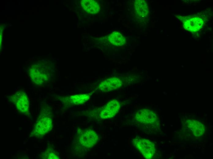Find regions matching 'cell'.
Listing matches in <instances>:
<instances>
[{
  "label": "cell",
  "instance_id": "obj_13",
  "mask_svg": "<svg viewBox=\"0 0 213 159\" xmlns=\"http://www.w3.org/2000/svg\"><path fill=\"white\" fill-rule=\"evenodd\" d=\"M90 95L88 94H83L75 95L68 98L69 102L71 104L75 105H79L84 104L89 100Z\"/></svg>",
  "mask_w": 213,
  "mask_h": 159
},
{
  "label": "cell",
  "instance_id": "obj_12",
  "mask_svg": "<svg viewBox=\"0 0 213 159\" xmlns=\"http://www.w3.org/2000/svg\"><path fill=\"white\" fill-rule=\"evenodd\" d=\"M108 41L112 44L116 46H123L126 43L125 36L118 31H114L109 35Z\"/></svg>",
  "mask_w": 213,
  "mask_h": 159
},
{
  "label": "cell",
  "instance_id": "obj_8",
  "mask_svg": "<svg viewBox=\"0 0 213 159\" xmlns=\"http://www.w3.org/2000/svg\"><path fill=\"white\" fill-rule=\"evenodd\" d=\"M122 84V81L119 78L111 77L101 82L99 86V88L103 92H108L120 88Z\"/></svg>",
  "mask_w": 213,
  "mask_h": 159
},
{
  "label": "cell",
  "instance_id": "obj_6",
  "mask_svg": "<svg viewBox=\"0 0 213 159\" xmlns=\"http://www.w3.org/2000/svg\"><path fill=\"white\" fill-rule=\"evenodd\" d=\"M135 117L139 122L148 124H154L157 119V116L154 112L146 109L139 110L136 113Z\"/></svg>",
  "mask_w": 213,
  "mask_h": 159
},
{
  "label": "cell",
  "instance_id": "obj_14",
  "mask_svg": "<svg viewBox=\"0 0 213 159\" xmlns=\"http://www.w3.org/2000/svg\"><path fill=\"white\" fill-rule=\"evenodd\" d=\"M49 159H58V157L53 153H51L49 155Z\"/></svg>",
  "mask_w": 213,
  "mask_h": 159
},
{
  "label": "cell",
  "instance_id": "obj_10",
  "mask_svg": "<svg viewBox=\"0 0 213 159\" xmlns=\"http://www.w3.org/2000/svg\"><path fill=\"white\" fill-rule=\"evenodd\" d=\"M187 126L196 137L203 135L206 131L204 125L200 122L196 120L190 119L187 121Z\"/></svg>",
  "mask_w": 213,
  "mask_h": 159
},
{
  "label": "cell",
  "instance_id": "obj_3",
  "mask_svg": "<svg viewBox=\"0 0 213 159\" xmlns=\"http://www.w3.org/2000/svg\"><path fill=\"white\" fill-rule=\"evenodd\" d=\"M98 137L97 133L92 130L88 129L83 131L79 136L78 141L86 148H91L97 142Z\"/></svg>",
  "mask_w": 213,
  "mask_h": 159
},
{
  "label": "cell",
  "instance_id": "obj_5",
  "mask_svg": "<svg viewBox=\"0 0 213 159\" xmlns=\"http://www.w3.org/2000/svg\"><path fill=\"white\" fill-rule=\"evenodd\" d=\"M52 127L51 119L47 117L42 118L35 126L33 134L37 137L43 136L47 133Z\"/></svg>",
  "mask_w": 213,
  "mask_h": 159
},
{
  "label": "cell",
  "instance_id": "obj_1",
  "mask_svg": "<svg viewBox=\"0 0 213 159\" xmlns=\"http://www.w3.org/2000/svg\"><path fill=\"white\" fill-rule=\"evenodd\" d=\"M134 146L147 159H152L155 153V144L152 142L144 138L136 137L133 141Z\"/></svg>",
  "mask_w": 213,
  "mask_h": 159
},
{
  "label": "cell",
  "instance_id": "obj_7",
  "mask_svg": "<svg viewBox=\"0 0 213 159\" xmlns=\"http://www.w3.org/2000/svg\"><path fill=\"white\" fill-rule=\"evenodd\" d=\"M203 24V20L196 17L188 18L183 21L184 28L185 30L193 33L199 31L202 28Z\"/></svg>",
  "mask_w": 213,
  "mask_h": 159
},
{
  "label": "cell",
  "instance_id": "obj_2",
  "mask_svg": "<svg viewBox=\"0 0 213 159\" xmlns=\"http://www.w3.org/2000/svg\"><path fill=\"white\" fill-rule=\"evenodd\" d=\"M10 100L14 103L19 112L24 114L28 113L29 100L25 92L23 91H17L11 96Z\"/></svg>",
  "mask_w": 213,
  "mask_h": 159
},
{
  "label": "cell",
  "instance_id": "obj_11",
  "mask_svg": "<svg viewBox=\"0 0 213 159\" xmlns=\"http://www.w3.org/2000/svg\"><path fill=\"white\" fill-rule=\"evenodd\" d=\"M81 5L84 10L91 14L97 13L100 10L99 4L95 0H82Z\"/></svg>",
  "mask_w": 213,
  "mask_h": 159
},
{
  "label": "cell",
  "instance_id": "obj_9",
  "mask_svg": "<svg viewBox=\"0 0 213 159\" xmlns=\"http://www.w3.org/2000/svg\"><path fill=\"white\" fill-rule=\"evenodd\" d=\"M133 10L137 18L144 19L148 15L149 9L147 2L144 0H136L133 3Z\"/></svg>",
  "mask_w": 213,
  "mask_h": 159
},
{
  "label": "cell",
  "instance_id": "obj_4",
  "mask_svg": "<svg viewBox=\"0 0 213 159\" xmlns=\"http://www.w3.org/2000/svg\"><path fill=\"white\" fill-rule=\"evenodd\" d=\"M120 105L116 100L109 102L102 109L100 114L102 119H108L114 117L118 112Z\"/></svg>",
  "mask_w": 213,
  "mask_h": 159
}]
</instances>
